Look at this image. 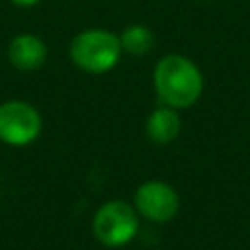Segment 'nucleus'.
Returning <instances> with one entry per match:
<instances>
[{
  "instance_id": "20e7f679",
  "label": "nucleus",
  "mask_w": 250,
  "mask_h": 250,
  "mask_svg": "<svg viewBox=\"0 0 250 250\" xmlns=\"http://www.w3.org/2000/svg\"><path fill=\"white\" fill-rule=\"evenodd\" d=\"M43 121L39 111L21 100L0 104V141L12 146H25L41 133Z\"/></svg>"
},
{
  "instance_id": "0eeeda50",
  "label": "nucleus",
  "mask_w": 250,
  "mask_h": 250,
  "mask_svg": "<svg viewBox=\"0 0 250 250\" xmlns=\"http://www.w3.org/2000/svg\"><path fill=\"white\" fill-rule=\"evenodd\" d=\"M180 117L176 113L174 107H168V105H162V107H156L148 119H146V135L152 143H158V145H166L170 141H174L180 133Z\"/></svg>"
},
{
  "instance_id": "423d86ee",
  "label": "nucleus",
  "mask_w": 250,
  "mask_h": 250,
  "mask_svg": "<svg viewBox=\"0 0 250 250\" xmlns=\"http://www.w3.org/2000/svg\"><path fill=\"white\" fill-rule=\"evenodd\" d=\"M8 59L12 66L21 72L37 70L47 61V45L39 35L33 33L16 35L8 45Z\"/></svg>"
},
{
  "instance_id": "1a4fd4ad",
  "label": "nucleus",
  "mask_w": 250,
  "mask_h": 250,
  "mask_svg": "<svg viewBox=\"0 0 250 250\" xmlns=\"http://www.w3.org/2000/svg\"><path fill=\"white\" fill-rule=\"evenodd\" d=\"M10 2L16 4V6H20V8H31V6L39 4L41 0H10Z\"/></svg>"
},
{
  "instance_id": "7ed1b4c3",
  "label": "nucleus",
  "mask_w": 250,
  "mask_h": 250,
  "mask_svg": "<svg viewBox=\"0 0 250 250\" xmlns=\"http://www.w3.org/2000/svg\"><path fill=\"white\" fill-rule=\"evenodd\" d=\"M139 230V213L133 205L125 201H107L104 203L94 219L92 232L94 236L109 248H117L135 238Z\"/></svg>"
},
{
  "instance_id": "f257e3e1",
  "label": "nucleus",
  "mask_w": 250,
  "mask_h": 250,
  "mask_svg": "<svg viewBox=\"0 0 250 250\" xmlns=\"http://www.w3.org/2000/svg\"><path fill=\"white\" fill-rule=\"evenodd\" d=\"M154 90L158 100L174 109L193 105L203 90L199 68L182 55H166L154 66Z\"/></svg>"
},
{
  "instance_id": "6e6552de",
  "label": "nucleus",
  "mask_w": 250,
  "mask_h": 250,
  "mask_svg": "<svg viewBox=\"0 0 250 250\" xmlns=\"http://www.w3.org/2000/svg\"><path fill=\"white\" fill-rule=\"evenodd\" d=\"M119 41H121V49L125 53H129L133 57H143L152 49L154 35L148 27H145L141 23H133L123 29V33L119 35Z\"/></svg>"
},
{
  "instance_id": "f03ea898",
  "label": "nucleus",
  "mask_w": 250,
  "mask_h": 250,
  "mask_svg": "<svg viewBox=\"0 0 250 250\" xmlns=\"http://www.w3.org/2000/svg\"><path fill=\"white\" fill-rule=\"evenodd\" d=\"M121 53L119 35L107 29H86L70 41L72 62L88 74H104L111 70Z\"/></svg>"
},
{
  "instance_id": "39448f33",
  "label": "nucleus",
  "mask_w": 250,
  "mask_h": 250,
  "mask_svg": "<svg viewBox=\"0 0 250 250\" xmlns=\"http://www.w3.org/2000/svg\"><path fill=\"white\" fill-rule=\"evenodd\" d=\"M135 209L148 221L166 223L176 217L180 209V199L176 189L160 180L145 182L135 191Z\"/></svg>"
}]
</instances>
